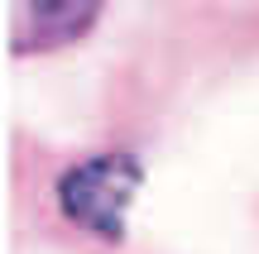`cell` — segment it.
<instances>
[{"label":"cell","mask_w":259,"mask_h":254,"mask_svg":"<svg viewBox=\"0 0 259 254\" xmlns=\"http://www.w3.org/2000/svg\"><path fill=\"white\" fill-rule=\"evenodd\" d=\"M139 182H144L139 154H130V149L92 154V159L72 163L58 178V207L92 240L120 245L125 240V216H130V201H135Z\"/></svg>","instance_id":"6da1fadb"},{"label":"cell","mask_w":259,"mask_h":254,"mask_svg":"<svg viewBox=\"0 0 259 254\" xmlns=\"http://www.w3.org/2000/svg\"><path fill=\"white\" fill-rule=\"evenodd\" d=\"M101 19L96 0H53V5H15L10 15V53H53L67 48Z\"/></svg>","instance_id":"7a4b0ae2"}]
</instances>
